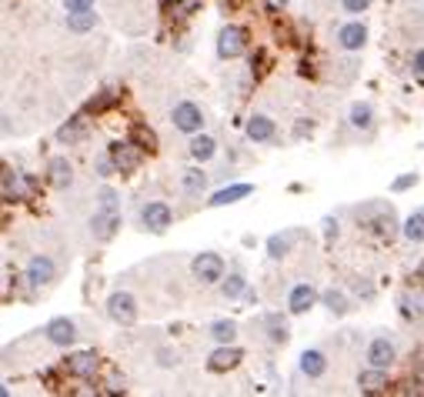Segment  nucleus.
I'll list each match as a JSON object with an SVG mask.
<instances>
[{"mask_svg": "<svg viewBox=\"0 0 424 397\" xmlns=\"http://www.w3.org/2000/svg\"><path fill=\"white\" fill-rule=\"evenodd\" d=\"M114 100H117V91H104L97 100H91V111H107Z\"/></svg>", "mask_w": 424, "mask_h": 397, "instance_id": "473e14b6", "label": "nucleus"}, {"mask_svg": "<svg viewBox=\"0 0 424 397\" xmlns=\"http://www.w3.org/2000/svg\"><path fill=\"white\" fill-rule=\"evenodd\" d=\"M358 384H361V391H367V394H374V391H381L387 384V367H367V371H361L358 374Z\"/></svg>", "mask_w": 424, "mask_h": 397, "instance_id": "f3484780", "label": "nucleus"}, {"mask_svg": "<svg viewBox=\"0 0 424 397\" xmlns=\"http://www.w3.org/2000/svg\"><path fill=\"white\" fill-rule=\"evenodd\" d=\"M107 314H111V321L114 324H134L137 321V301L127 294V290H117L111 294V301H107Z\"/></svg>", "mask_w": 424, "mask_h": 397, "instance_id": "20e7f679", "label": "nucleus"}, {"mask_svg": "<svg viewBox=\"0 0 424 397\" xmlns=\"http://www.w3.org/2000/svg\"><path fill=\"white\" fill-rule=\"evenodd\" d=\"M211 338L217 340V344H231V340L237 338V324L234 321H214L211 324Z\"/></svg>", "mask_w": 424, "mask_h": 397, "instance_id": "b1692460", "label": "nucleus"}, {"mask_svg": "<svg viewBox=\"0 0 424 397\" xmlns=\"http://www.w3.org/2000/svg\"><path fill=\"white\" fill-rule=\"evenodd\" d=\"M140 221H144V227H151L154 234H160V230H167L174 221V210L164 204V201H151L147 207L140 210Z\"/></svg>", "mask_w": 424, "mask_h": 397, "instance_id": "6e6552de", "label": "nucleus"}, {"mask_svg": "<svg viewBox=\"0 0 424 397\" xmlns=\"http://www.w3.org/2000/svg\"><path fill=\"white\" fill-rule=\"evenodd\" d=\"M411 67H414V74H424V50H418V54H414Z\"/></svg>", "mask_w": 424, "mask_h": 397, "instance_id": "58836bf2", "label": "nucleus"}, {"mask_svg": "<svg viewBox=\"0 0 424 397\" xmlns=\"http://www.w3.org/2000/svg\"><path fill=\"white\" fill-rule=\"evenodd\" d=\"M97 170H100V177H111V170H117V167H114V160H111V154L97 160Z\"/></svg>", "mask_w": 424, "mask_h": 397, "instance_id": "4c0bfd02", "label": "nucleus"}, {"mask_svg": "<svg viewBox=\"0 0 424 397\" xmlns=\"http://www.w3.org/2000/svg\"><path fill=\"white\" fill-rule=\"evenodd\" d=\"M117 227H120V214L117 210H97L94 217H91V230H94L97 241H111L117 234Z\"/></svg>", "mask_w": 424, "mask_h": 397, "instance_id": "1a4fd4ad", "label": "nucleus"}, {"mask_svg": "<svg viewBox=\"0 0 424 397\" xmlns=\"http://www.w3.org/2000/svg\"><path fill=\"white\" fill-rule=\"evenodd\" d=\"M241 360H244V351H241V347H234V344H221L211 358H208V371H211V374H224V371H234Z\"/></svg>", "mask_w": 424, "mask_h": 397, "instance_id": "0eeeda50", "label": "nucleus"}, {"mask_svg": "<svg viewBox=\"0 0 424 397\" xmlns=\"http://www.w3.org/2000/svg\"><path fill=\"white\" fill-rule=\"evenodd\" d=\"M47 181H50L54 187H71V181H74L71 160H67V157H54V160L47 164Z\"/></svg>", "mask_w": 424, "mask_h": 397, "instance_id": "dca6fc26", "label": "nucleus"}, {"mask_svg": "<svg viewBox=\"0 0 424 397\" xmlns=\"http://www.w3.org/2000/svg\"><path fill=\"white\" fill-rule=\"evenodd\" d=\"M251 184H234V187H224V190H217V194H214L211 201H208V204H211V207H224V204H234V201H241V197H248V194H251Z\"/></svg>", "mask_w": 424, "mask_h": 397, "instance_id": "6ab92c4d", "label": "nucleus"}, {"mask_svg": "<svg viewBox=\"0 0 424 397\" xmlns=\"http://www.w3.org/2000/svg\"><path fill=\"white\" fill-rule=\"evenodd\" d=\"M398 360V351H394V344L387 338H374L371 340V347H367V364H374V367H391Z\"/></svg>", "mask_w": 424, "mask_h": 397, "instance_id": "9b49d317", "label": "nucleus"}, {"mask_svg": "<svg viewBox=\"0 0 424 397\" xmlns=\"http://www.w3.org/2000/svg\"><path fill=\"white\" fill-rule=\"evenodd\" d=\"M288 250H291V234H274V237L268 241V254L274 257V261H277V257H284Z\"/></svg>", "mask_w": 424, "mask_h": 397, "instance_id": "cd10ccee", "label": "nucleus"}, {"mask_svg": "<svg viewBox=\"0 0 424 397\" xmlns=\"http://www.w3.org/2000/svg\"><path fill=\"white\" fill-rule=\"evenodd\" d=\"M97 24L94 10H80V14H67V27L74 30V34H84V30H91Z\"/></svg>", "mask_w": 424, "mask_h": 397, "instance_id": "5701e85b", "label": "nucleus"}, {"mask_svg": "<svg viewBox=\"0 0 424 397\" xmlns=\"http://www.w3.org/2000/svg\"><path fill=\"white\" fill-rule=\"evenodd\" d=\"M314 301H317V290H314L311 284H297V287H291V297H288L291 314H304V311H311Z\"/></svg>", "mask_w": 424, "mask_h": 397, "instance_id": "4468645a", "label": "nucleus"}, {"mask_svg": "<svg viewBox=\"0 0 424 397\" xmlns=\"http://www.w3.org/2000/svg\"><path fill=\"white\" fill-rule=\"evenodd\" d=\"M414 184H418V174H405V177L394 181V190H407V187H414Z\"/></svg>", "mask_w": 424, "mask_h": 397, "instance_id": "e433bc0d", "label": "nucleus"}, {"mask_svg": "<svg viewBox=\"0 0 424 397\" xmlns=\"http://www.w3.org/2000/svg\"><path fill=\"white\" fill-rule=\"evenodd\" d=\"M54 274H57V267H54L50 257H44V254L30 257V264H27V281H30V287H44V284H50L54 281Z\"/></svg>", "mask_w": 424, "mask_h": 397, "instance_id": "9d476101", "label": "nucleus"}, {"mask_svg": "<svg viewBox=\"0 0 424 397\" xmlns=\"http://www.w3.org/2000/svg\"><path fill=\"white\" fill-rule=\"evenodd\" d=\"M37 184L30 181V174H14V170H3V197L7 201H24V197H34Z\"/></svg>", "mask_w": 424, "mask_h": 397, "instance_id": "423d86ee", "label": "nucleus"}, {"mask_svg": "<svg viewBox=\"0 0 424 397\" xmlns=\"http://www.w3.org/2000/svg\"><path fill=\"white\" fill-rule=\"evenodd\" d=\"M47 338H50V344H57V347H71L74 338H77V327H74L71 317H54V321L47 324Z\"/></svg>", "mask_w": 424, "mask_h": 397, "instance_id": "f8f14e48", "label": "nucleus"}, {"mask_svg": "<svg viewBox=\"0 0 424 397\" xmlns=\"http://www.w3.org/2000/svg\"><path fill=\"white\" fill-rule=\"evenodd\" d=\"M248 50V30L244 27H224L221 37H217V54L224 60H234Z\"/></svg>", "mask_w": 424, "mask_h": 397, "instance_id": "7ed1b4c3", "label": "nucleus"}, {"mask_svg": "<svg viewBox=\"0 0 424 397\" xmlns=\"http://www.w3.org/2000/svg\"><path fill=\"white\" fill-rule=\"evenodd\" d=\"M248 137H251L254 144H264V140H270V137H274V120H270V117H264V113L251 117V120H248Z\"/></svg>", "mask_w": 424, "mask_h": 397, "instance_id": "a211bd4d", "label": "nucleus"}, {"mask_svg": "<svg viewBox=\"0 0 424 397\" xmlns=\"http://www.w3.org/2000/svg\"><path fill=\"white\" fill-rule=\"evenodd\" d=\"M301 371H304L308 378H321V374L328 371V358H324L321 351H304V354H301Z\"/></svg>", "mask_w": 424, "mask_h": 397, "instance_id": "aec40b11", "label": "nucleus"}, {"mask_svg": "<svg viewBox=\"0 0 424 397\" xmlns=\"http://www.w3.org/2000/svg\"><path fill=\"white\" fill-rule=\"evenodd\" d=\"M405 237L411 244H421L424 241V214H411L405 221Z\"/></svg>", "mask_w": 424, "mask_h": 397, "instance_id": "393cba45", "label": "nucleus"}, {"mask_svg": "<svg viewBox=\"0 0 424 397\" xmlns=\"http://www.w3.org/2000/svg\"><path fill=\"white\" fill-rule=\"evenodd\" d=\"M181 184H184V190H187V194H201V190L208 187V177H204L197 167H191V170H184Z\"/></svg>", "mask_w": 424, "mask_h": 397, "instance_id": "a878e982", "label": "nucleus"}, {"mask_svg": "<svg viewBox=\"0 0 424 397\" xmlns=\"http://www.w3.org/2000/svg\"><path fill=\"white\" fill-rule=\"evenodd\" d=\"M268 7L270 10H284V7H288V0H268Z\"/></svg>", "mask_w": 424, "mask_h": 397, "instance_id": "a19ab883", "label": "nucleus"}, {"mask_svg": "<svg viewBox=\"0 0 424 397\" xmlns=\"http://www.w3.org/2000/svg\"><path fill=\"white\" fill-rule=\"evenodd\" d=\"M67 371L80 380L94 378L97 374V354L94 351H77V354H71V358H67Z\"/></svg>", "mask_w": 424, "mask_h": 397, "instance_id": "ddd939ff", "label": "nucleus"}, {"mask_svg": "<svg viewBox=\"0 0 424 397\" xmlns=\"http://www.w3.org/2000/svg\"><path fill=\"white\" fill-rule=\"evenodd\" d=\"M197 3H201V0H181V14H191Z\"/></svg>", "mask_w": 424, "mask_h": 397, "instance_id": "ea45409f", "label": "nucleus"}, {"mask_svg": "<svg viewBox=\"0 0 424 397\" xmlns=\"http://www.w3.org/2000/svg\"><path fill=\"white\" fill-rule=\"evenodd\" d=\"M244 287H248V281H244L241 274H231V277L224 281V297H241Z\"/></svg>", "mask_w": 424, "mask_h": 397, "instance_id": "c85d7f7f", "label": "nucleus"}, {"mask_svg": "<svg viewBox=\"0 0 424 397\" xmlns=\"http://www.w3.org/2000/svg\"><path fill=\"white\" fill-rule=\"evenodd\" d=\"M134 140L140 144V147H147V151H154L157 147V137L151 131H144V127H134Z\"/></svg>", "mask_w": 424, "mask_h": 397, "instance_id": "2f4dec72", "label": "nucleus"}, {"mask_svg": "<svg viewBox=\"0 0 424 397\" xmlns=\"http://www.w3.org/2000/svg\"><path fill=\"white\" fill-rule=\"evenodd\" d=\"M100 207H104V210H117V190H111V187L100 190Z\"/></svg>", "mask_w": 424, "mask_h": 397, "instance_id": "f704fd0d", "label": "nucleus"}, {"mask_svg": "<svg viewBox=\"0 0 424 397\" xmlns=\"http://www.w3.org/2000/svg\"><path fill=\"white\" fill-rule=\"evenodd\" d=\"M107 154H111V160H114L117 174H134V170L140 167V160H144V147H140L137 140H114V144L107 147Z\"/></svg>", "mask_w": 424, "mask_h": 397, "instance_id": "f257e3e1", "label": "nucleus"}, {"mask_svg": "<svg viewBox=\"0 0 424 397\" xmlns=\"http://www.w3.org/2000/svg\"><path fill=\"white\" fill-rule=\"evenodd\" d=\"M324 304H328L334 314H344L347 311V301H344V294H341V290H328V294H324Z\"/></svg>", "mask_w": 424, "mask_h": 397, "instance_id": "7c9ffc66", "label": "nucleus"}, {"mask_svg": "<svg viewBox=\"0 0 424 397\" xmlns=\"http://www.w3.org/2000/svg\"><path fill=\"white\" fill-rule=\"evenodd\" d=\"M268 331H270V340H274V344H284V340H288V324L281 321V317H268Z\"/></svg>", "mask_w": 424, "mask_h": 397, "instance_id": "c756f323", "label": "nucleus"}, {"mask_svg": "<svg viewBox=\"0 0 424 397\" xmlns=\"http://www.w3.org/2000/svg\"><path fill=\"white\" fill-rule=\"evenodd\" d=\"M67 14H80V10H94V0H64Z\"/></svg>", "mask_w": 424, "mask_h": 397, "instance_id": "72a5a7b5", "label": "nucleus"}, {"mask_svg": "<svg viewBox=\"0 0 424 397\" xmlns=\"http://www.w3.org/2000/svg\"><path fill=\"white\" fill-rule=\"evenodd\" d=\"M214 147H217V144H214L211 137H194L191 140V157L194 160H211Z\"/></svg>", "mask_w": 424, "mask_h": 397, "instance_id": "bb28decb", "label": "nucleus"}, {"mask_svg": "<svg viewBox=\"0 0 424 397\" xmlns=\"http://www.w3.org/2000/svg\"><path fill=\"white\" fill-rule=\"evenodd\" d=\"M341 3H344L347 14H361V10H367V7H371V0H341Z\"/></svg>", "mask_w": 424, "mask_h": 397, "instance_id": "c9c22d12", "label": "nucleus"}, {"mask_svg": "<svg viewBox=\"0 0 424 397\" xmlns=\"http://www.w3.org/2000/svg\"><path fill=\"white\" fill-rule=\"evenodd\" d=\"M194 277L201 284H217L224 277V261H221V254H214V250H204V254H197L194 257Z\"/></svg>", "mask_w": 424, "mask_h": 397, "instance_id": "f03ea898", "label": "nucleus"}, {"mask_svg": "<svg viewBox=\"0 0 424 397\" xmlns=\"http://www.w3.org/2000/svg\"><path fill=\"white\" fill-rule=\"evenodd\" d=\"M174 127L184 131V133H201V127H204V113H201V107L191 104V100L177 104V107H174Z\"/></svg>", "mask_w": 424, "mask_h": 397, "instance_id": "39448f33", "label": "nucleus"}, {"mask_svg": "<svg viewBox=\"0 0 424 397\" xmlns=\"http://www.w3.org/2000/svg\"><path fill=\"white\" fill-rule=\"evenodd\" d=\"M365 40H367V27L365 24H344L341 30H338V44L344 47V50H361L365 47Z\"/></svg>", "mask_w": 424, "mask_h": 397, "instance_id": "2eb2a0df", "label": "nucleus"}, {"mask_svg": "<svg viewBox=\"0 0 424 397\" xmlns=\"http://www.w3.org/2000/svg\"><path fill=\"white\" fill-rule=\"evenodd\" d=\"M371 124H374V107H371V104H354V107H351V127L371 131Z\"/></svg>", "mask_w": 424, "mask_h": 397, "instance_id": "412c9836", "label": "nucleus"}, {"mask_svg": "<svg viewBox=\"0 0 424 397\" xmlns=\"http://www.w3.org/2000/svg\"><path fill=\"white\" fill-rule=\"evenodd\" d=\"M84 137V117H74V120H67L64 127L57 131V140L60 144H74V140H80Z\"/></svg>", "mask_w": 424, "mask_h": 397, "instance_id": "4be33fe9", "label": "nucleus"}]
</instances>
